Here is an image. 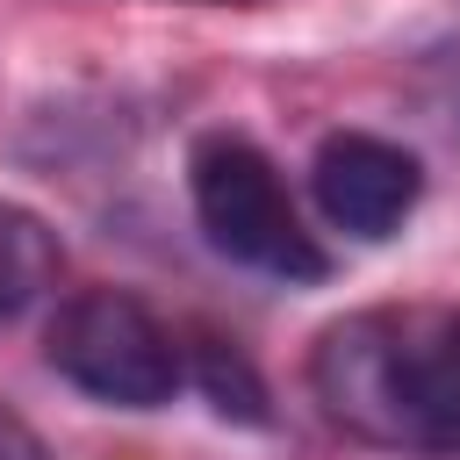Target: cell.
Masks as SVG:
<instances>
[{
	"label": "cell",
	"instance_id": "cell-1",
	"mask_svg": "<svg viewBox=\"0 0 460 460\" xmlns=\"http://www.w3.org/2000/svg\"><path fill=\"white\" fill-rule=\"evenodd\" d=\"M309 395L367 446L460 460V309H352L309 352Z\"/></svg>",
	"mask_w": 460,
	"mask_h": 460
},
{
	"label": "cell",
	"instance_id": "cell-3",
	"mask_svg": "<svg viewBox=\"0 0 460 460\" xmlns=\"http://www.w3.org/2000/svg\"><path fill=\"white\" fill-rule=\"evenodd\" d=\"M43 359L108 410H165L187 388L180 331L122 288H79L72 302H58L43 331Z\"/></svg>",
	"mask_w": 460,
	"mask_h": 460
},
{
	"label": "cell",
	"instance_id": "cell-5",
	"mask_svg": "<svg viewBox=\"0 0 460 460\" xmlns=\"http://www.w3.org/2000/svg\"><path fill=\"white\" fill-rule=\"evenodd\" d=\"M58 266H65V252H58L50 223L29 216V208H14V201H0V323H14L22 309H36L58 288Z\"/></svg>",
	"mask_w": 460,
	"mask_h": 460
},
{
	"label": "cell",
	"instance_id": "cell-7",
	"mask_svg": "<svg viewBox=\"0 0 460 460\" xmlns=\"http://www.w3.org/2000/svg\"><path fill=\"white\" fill-rule=\"evenodd\" d=\"M0 460H50V446L36 438V424L22 410H7V402H0Z\"/></svg>",
	"mask_w": 460,
	"mask_h": 460
},
{
	"label": "cell",
	"instance_id": "cell-4",
	"mask_svg": "<svg viewBox=\"0 0 460 460\" xmlns=\"http://www.w3.org/2000/svg\"><path fill=\"white\" fill-rule=\"evenodd\" d=\"M309 194L331 230L381 244L410 223V208L424 194V165H417V151H402L374 129H331L309 158Z\"/></svg>",
	"mask_w": 460,
	"mask_h": 460
},
{
	"label": "cell",
	"instance_id": "cell-6",
	"mask_svg": "<svg viewBox=\"0 0 460 460\" xmlns=\"http://www.w3.org/2000/svg\"><path fill=\"white\" fill-rule=\"evenodd\" d=\"M187 381H201V395H208L223 417H237V424H266V388H259V374L244 367L237 345H223V338L187 345Z\"/></svg>",
	"mask_w": 460,
	"mask_h": 460
},
{
	"label": "cell",
	"instance_id": "cell-2",
	"mask_svg": "<svg viewBox=\"0 0 460 460\" xmlns=\"http://www.w3.org/2000/svg\"><path fill=\"white\" fill-rule=\"evenodd\" d=\"M187 201H194L201 237L230 266L266 273V280H288V288H316L331 273V252L316 244V230L302 223L280 165L252 137L201 129L187 144Z\"/></svg>",
	"mask_w": 460,
	"mask_h": 460
}]
</instances>
